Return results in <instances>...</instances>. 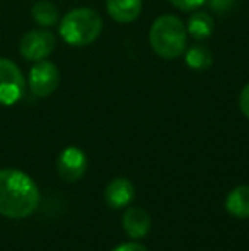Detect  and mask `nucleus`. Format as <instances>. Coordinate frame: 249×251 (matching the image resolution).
<instances>
[{
  "label": "nucleus",
  "instance_id": "obj_12",
  "mask_svg": "<svg viewBox=\"0 0 249 251\" xmlns=\"http://www.w3.org/2000/svg\"><path fill=\"white\" fill-rule=\"evenodd\" d=\"M226 210L232 217L249 219V185L237 186L227 195Z\"/></svg>",
  "mask_w": 249,
  "mask_h": 251
},
{
  "label": "nucleus",
  "instance_id": "obj_14",
  "mask_svg": "<svg viewBox=\"0 0 249 251\" xmlns=\"http://www.w3.org/2000/svg\"><path fill=\"white\" fill-rule=\"evenodd\" d=\"M31 16H33L34 23L43 27L55 26L60 19V12H58L57 5L50 0H38L31 9Z\"/></svg>",
  "mask_w": 249,
  "mask_h": 251
},
{
  "label": "nucleus",
  "instance_id": "obj_17",
  "mask_svg": "<svg viewBox=\"0 0 249 251\" xmlns=\"http://www.w3.org/2000/svg\"><path fill=\"white\" fill-rule=\"evenodd\" d=\"M236 0H210V5L215 12H227L234 5Z\"/></svg>",
  "mask_w": 249,
  "mask_h": 251
},
{
  "label": "nucleus",
  "instance_id": "obj_9",
  "mask_svg": "<svg viewBox=\"0 0 249 251\" xmlns=\"http://www.w3.org/2000/svg\"><path fill=\"white\" fill-rule=\"evenodd\" d=\"M150 224H152V221H150L149 212L142 207L128 208L123 214V219H121L123 231L132 239H142L143 236L149 234Z\"/></svg>",
  "mask_w": 249,
  "mask_h": 251
},
{
  "label": "nucleus",
  "instance_id": "obj_7",
  "mask_svg": "<svg viewBox=\"0 0 249 251\" xmlns=\"http://www.w3.org/2000/svg\"><path fill=\"white\" fill-rule=\"evenodd\" d=\"M87 169V157L79 147H67L57 159L58 176L67 183L79 181Z\"/></svg>",
  "mask_w": 249,
  "mask_h": 251
},
{
  "label": "nucleus",
  "instance_id": "obj_16",
  "mask_svg": "<svg viewBox=\"0 0 249 251\" xmlns=\"http://www.w3.org/2000/svg\"><path fill=\"white\" fill-rule=\"evenodd\" d=\"M239 108L243 111V115L249 120V82L243 87L239 94Z\"/></svg>",
  "mask_w": 249,
  "mask_h": 251
},
{
  "label": "nucleus",
  "instance_id": "obj_11",
  "mask_svg": "<svg viewBox=\"0 0 249 251\" xmlns=\"http://www.w3.org/2000/svg\"><path fill=\"white\" fill-rule=\"evenodd\" d=\"M213 17L208 12H202V10H196L189 16L186 31L191 38H195L196 41H203L206 38H210L213 34Z\"/></svg>",
  "mask_w": 249,
  "mask_h": 251
},
{
  "label": "nucleus",
  "instance_id": "obj_6",
  "mask_svg": "<svg viewBox=\"0 0 249 251\" xmlns=\"http://www.w3.org/2000/svg\"><path fill=\"white\" fill-rule=\"evenodd\" d=\"M55 34L48 29H33L27 31L19 43V51L26 60L31 62H40V60H46L55 50Z\"/></svg>",
  "mask_w": 249,
  "mask_h": 251
},
{
  "label": "nucleus",
  "instance_id": "obj_13",
  "mask_svg": "<svg viewBox=\"0 0 249 251\" xmlns=\"http://www.w3.org/2000/svg\"><path fill=\"white\" fill-rule=\"evenodd\" d=\"M184 60H186V65L189 69L202 72V70H206L213 63V55L208 47H205L202 43H195L188 50H184Z\"/></svg>",
  "mask_w": 249,
  "mask_h": 251
},
{
  "label": "nucleus",
  "instance_id": "obj_3",
  "mask_svg": "<svg viewBox=\"0 0 249 251\" xmlns=\"http://www.w3.org/2000/svg\"><path fill=\"white\" fill-rule=\"evenodd\" d=\"M103 31L99 12L91 7H77L67 12L60 21V36L70 47L92 45Z\"/></svg>",
  "mask_w": 249,
  "mask_h": 251
},
{
  "label": "nucleus",
  "instance_id": "obj_2",
  "mask_svg": "<svg viewBox=\"0 0 249 251\" xmlns=\"http://www.w3.org/2000/svg\"><path fill=\"white\" fill-rule=\"evenodd\" d=\"M188 31L178 16L164 14L152 23L149 31L150 48L164 60H176L186 50Z\"/></svg>",
  "mask_w": 249,
  "mask_h": 251
},
{
  "label": "nucleus",
  "instance_id": "obj_8",
  "mask_svg": "<svg viewBox=\"0 0 249 251\" xmlns=\"http://www.w3.org/2000/svg\"><path fill=\"white\" fill-rule=\"evenodd\" d=\"M135 199V186L126 178H114L104 188V201L110 208H123Z\"/></svg>",
  "mask_w": 249,
  "mask_h": 251
},
{
  "label": "nucleus",
  "instance_id": "obj_4",
  "mask_svg": "<svg viewBox=\"0 0 249 251\" xmlns=\"http://www.w3.org/2000/svg\"><path fill=\"white\" fill-rule=\"evenodd\" d=\"M26 80L21 69L9 58H0V104L12 106L23 100Z\"/></svg>",
  "mask_w": 249,
  "mask_h": 251
},
{
  "label": "nucleus",
  "instance_id": "obj_10",
  "mask_svg": "<svg viewBox=\"0 0 249 251\" xmlns=\"http://www.w3.org/2000/svg\"><path fill=\"white\" fill-rule=\"evenodd\" d=\"M142 5V0H106V10L110 17L121 24H128L138 19Z\"/></svg>",
  "mask_w": 249,
  "mask_h": 251
},
{
  "label": "nucleus",
  "instance_id": "obj_5",
  "mask_svg": "<svg viewBox=\"0 0 249 251\" xmlns=\"http://www.w3.org/2000/svg\"><path fill=\"white\" fill-rule=\"evenodd\" d=\"M27 84L36 98H46L57 91L58 84H60V72L58 67L53 62L48 60H40L36 62L29 70V77H27Z\"/></svg>",
  "mask_w": 249,
  "mask_h": 251
},
{
  "label": "nucleus",
  "instance_id": "obj_1",
  "mask_svg": "<svg viewBox=\"0 0 249 251\" xmlns=\"http://www.w3.org/2000/svg\"><path fill=\"white\" fill-rule=\"evenodd\" d=\"M40 205L36 183L19 169H0V215L9 219H26Z\"/></svg>",
  "mask_w": 249,
  "mask_h": 251
},
{
  "label": "nucleus",
  "instance_id": "obj_18",
  "mask_svg": "<svg viewBox=\"0 0 249 251\" xmlns=\"http://www.w3.org/2000/svg\"><path fill=\"white\" fill-rule=\"evenodd\" d=\"M113 251H149L143 245L140 243H125V245L116 246Z\"/></svg>",
  "mask_w": 249,
  "mask_h": 251
},
{
  "label": "nucleus",
  "instance_id": "obj_15",
  "mask_svg": "<svg viewBox=\"0 0 249 251\" xmlns=\"http://www.w3.org/2000/svg\"><path fill=\"white\" fill-rule=\"evenodd\" d=\"M176 9L184 10V12H191V10H196L198 7H202L206 0H169Z\"/></svg>",
  "mask_w": 249,
  "mask_h": 251
}]
</instances>
